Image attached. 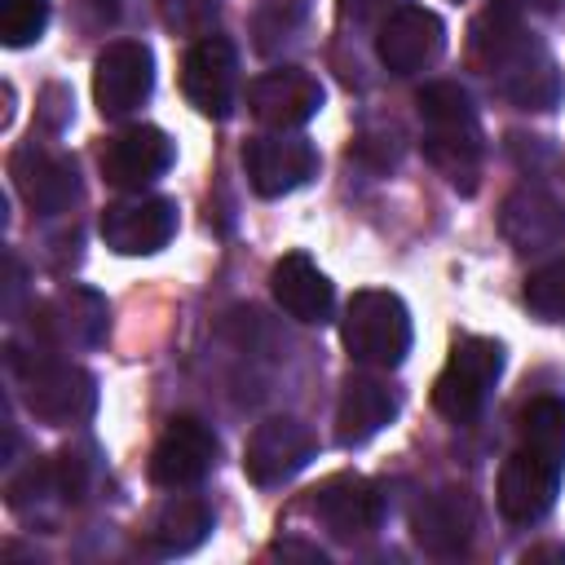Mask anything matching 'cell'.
<instances>
[{"label": "cell", "instance_id": "obj_29", "mask_svg": "<svg viewBox=\"0 0 565 565\" xmlns=\"http://www.w3.org/2000/svg\"><path fill=\"white\" fill-rule=\"evenodd\" d=\"M40 106H44V110H40V115H44V124L57 132V128L66 124V115H71V93H66L62 84H49V88L40 93Z\"/></svg>", "mask_w": 565, "mask_h": 565}, {"label": "cell", "instance_id": "obj_28", "mask_svg": "<svg viewBox=\"0 0 565 565\" xmlns=\"http://www.w3.org/2000/svg\"><path fill=\"white\" fill-rule=\"evenodd\" d=\"M340 4V18L353 22V26H371V22H384L393 18L406 0H335Z\"/></svg>", "mask_w": 565, "mask_h": 565}, {"label": "cell", "instance_id": "obj_30", "mask_svg": "<svg viewBox=\"0 0 565 565\" xmlns=\"http://www.w3.org/2000/svg\"><path fill=\"white\" fill-rule=\"evenodd\" d=\"M534 561H561L565 565V547H530L525 552V565H534Z\"/></svg>", "mask_w": 565, "mask_h": 565}, {"label": "cell", "instance_id": "obj_13", "mask_svg": "<svg viewBox=\"0 0 565 565\" xmlns=\"http://www.w3.org/2000/svg\"><path fill=\"white\" fill-rule=\"evenodd\" d=\"M309 459H313V433L291 415H274L256 424L243 446V472L252 486H282Z\"/></svg>", "mask_w": 565, "mask_h": 565}, {"label": "cell", "instance_id": "obj_16", "mask_svg": "<svg viewBox=\"0 0 565 565\" xmlns=\"http://www.w3.org/2000/svg\"><path fill=\"white\" fill-rule=\"evenodd\" d=\"M446 49V26L424 4H402L393 18L380 22L375 53L393 75H419L428 71Z\"/></svg>", "mask_w": 565, "mask_h": 565}, {"label": "cell", "instance_id": "obj_12", "mask_svg": "<svg viewBox=\"0 0 565 565\" xmlns=\"http://www.w3.org/2000/svg\"><path fill=\"white\" fill-rule=\"evenodd\" d=\"M216 463V433L199 415H177L150 450V481L159 490H185Z\"/></svg>", "mask_w": 565, "mask_h": 565}, {"label": "cell", "instance_id": "obj_24", "mask_svg": "<svg viewBox=\"0 0 565 565\" xmlns=\"http://www.w3.org/2000/svg\"><path fill=\"white\" fill-rule=\"evenodd\" d=\"M521 446L543 455L547 463L565 468V397H534L525 411H521Z\"/></svg>", "mask_w": 565, "mask_h": 565}, {"label": "cell", "instance_id": "obj_25", "mask_svg": "<svg viewBox=\"0 0 565 565\" xmlns=\"http://www.w3.org/2000/svg\"><path fill=\"white\" fill-rule=\"evenodd\" d=\"M49 26V0H0V40L9 49H26Z\"/></svg>", "mask_w": 565, "mask_h": 565}, {"label": "cell", "instance_id": "obj_15", "mask_svg": "<svg viewBox=\"0 0 565 565\" xmlns=\"http://www.w3.org/2000/svg\"><path fill=\"white\" fill-rule=\"evenodd\" d=\"M247 106L265 128L291 132L322 110V84L305 66H274L247 84Z\"/></svg>", "mask_w": 565, "mask_h": 565}, {"label": "cell", "instance_id": "obj_10", "mask_svg": "<svg viewBox=\"0 0 565 565\" xmlns=\"http://www.w3.org/2000/svg\"><path fill=\"white\" fill-rule=\"evenodd\" d=\"M154 88V57L137 40H115L93 62V97L106 119L132 115Z\"/></svg>", "mask_w": 565, "mask_h": 565}, {"label": "cell", "instance_id": "obj_1", "mask_svg": "<svg viewBox=\"0 0 565 565\" xmlns=\"http://www.w3.org/2000/svg\"><path fill=\"white\" fill-rule=\"evenodd\" d=\"M468 62L516 110H552L565 93L552 53L525 31L516 0H490L468 26Z\"/></svg>", "mask_w": 565, "mask_h": 565}, {"label": "cell", "instance_id": "obj_21", "mask_svg": "<svg viewBox=\"0 0 565 565\" xmlns=\"http://www.w3.org/2000/svg\"><path fill=\"white\" fill-rule=\"evenodd\" d=\"M269 291H274L278 309L291 313L305 327H322L331 318V309H335V291H331L327 274L305 252H287L282 260H274Z\"/></svg>", "mask_w": 565, "mask_h": 565}, {"label": "cell", "instance_id": "obj_6", "mask_svg": "<svg viewBox=\"0 0 565 565\" xmlns=\"http://www.w3.org/2000/svg\"><path fill=\"white\" fill-rule=\"evenodd\" d=\"M102 243L119 256H150L159 247H168V238L177 234V203L163 194H132V199H115L102 207Z\"/></svg>", "mask_w": 565, "mask_h": 565}, {"label": "cell", "instance_id": "obj_4", "mask_svg": "<svg viewBox=\"0 0 565 565\" xmlns=\"http://www.w3.org/2000/svg\"><path fill=\"white\" fill-rule=\"evenodd\" d=\"M340 340H344L349 358L362 366H375V371L402 366L411 353V313H406L402 296L380 291V287L353 291L344 305V318H340Z\"/></svg>", "mask_w": 565, "mask_h": 565}, {"label": "cell", "instance_id": "obj_27", "mask_svg": "<svg viewBox=\"0 0 565 565\" xmlns=\"http://www.w3.org/2000/svg\"><path fill=\"white\" fill-rule=\"evenodd\" d=\"M49 468H53V494H57V499H66V503L84 499V486H88V463H84L75 450L53 455V459H49Z\"/></svg>", "mask_w": 565, "mask_h": 565}, {"label": "cell", "instance_id": "obj_7", "mask_svg": "<svg viewBox=\"0 0 565 565\" xmlns=\"http://www.w3.org/2000/svg\"><path fill=\"white\" fill-rule=\"evenodd\" d=\"M106 327H110V305L106 296H97L93 287H62L57 296L40 300L35 313H31V331L40 344L49 349H93L106 340Z\"/></svg>", "mask_w": 565, "mask_h": 565}, {"label": "cell", "instance_id": "obj_17", "mask_svg": "<svg viewBox=\"0 0 565 565\" xmlns=\"http://www.w3.org/2000/svg\"><path fill=\"white\" fill-rule=\"evenodd\" d=\"M168 163H172V137L163 128H154V124L119 128L102 146V177H106V185L128 190V194L150 185L154 177H163Z\"/></svg>", "mask_w": 565, "mask_h": 565}, {"label": "cell", "instance_id": "obj_20", "mask_svg": "<svg viewBox=\"0 0 565 565\" xmlns=\"http://www.w3.org/2000/svg\"><path fill=\"white\" fill-rule=\"evenodd\" d=\"M499 230L516 252H547L565 243V207L543 185H516L499 207Z\"/></svg>", "mask_w": 565, "mask_h": 565}, {"label": "cell", "instance_id": "obj_22", "mask_svg": "<svg viewBox=\"0 0 565 565\" xmlns=\"http://www.w3.org/2000/svg\"><path fill=\"white\" fill-rule=\"evenodd\" d=\"M397 415V393L375 375H349L335 406V441L344 450L366 446Z\"/></svg>", "mask_w": 565, "mask_h": 565}, {"label": "cell", "instance_id": "obj_11", "mask_svg": "<svg viewBox=\"0 0 565 565\" xmlns=\"http://www.w3.org/2000/svg\"><path fill=\"white\" fill-rule=\"evenodd\" d=\"M9 177H13V190L22 194V203L35 216H57V212H66L79 199L75 163L66 154L40 146V141H22L9 154Z\"/></svg>", "mask_w": 565, "mask_h": 565}, {"label": "cell", "instance_id": "obj_5", "mask_svg": "<svg viewBox=\"0 0 565 565\" xmlns=\"http://www.w3.org/2000/svg\"><path fill=\"white\" fill-rule=\"evenodd\" d=\"M503 375V344L490 335H463L450 349V362L433 380V406L450 424H472Z\"/></svg>", "mask_w": 565, "mask_h": 565}, {"label": "cell", "instance_id": "obj_2", "mask_svg": "<svg viewBox=\"0 0 565 565\" xmlns=\"http://www.w3.org/2000/svg\"><path fill=\"white\" fill-rule=\"evenodd\" d=\"M419 124H424V159L446 177L450 190L477 194L481 185V119L463 84L455 79H433L415 93Z\"/></svg>", "mask_w": 565, "mask_h": 565}, {"label": "cell", "instance_id": "obj_18", "mask_svg": "<svg viewBox=\"0 0 565 565\" xmlns=\"http://www.w3.org/2000/svg\"><path fill=\"white\" fill-rule=\"evenodd\" d=\"M561 472L556 463H547L543 455L534 450H512L499 468V512L512 521V525H534L547 516V508L556 503V486H561Z\"/></svg>", "mask_w": 565, "mask_h": 565}, {"label": "cell", "instance_id": "obj_3", "mask_svg": "<svg viewBox=\"0 0 565 565\" xmlns=\"http://www.w3.org/2000/svg\"><path fill=\"white\" fill-rule=\"evenodd\" d=\"M9 371H13L22 406L49 428L84 424L97 411V380L66 358L22 353L18 344H9Z\"/></svg>", "mask_w": 565, "mask_h": 565}, {"label": "cell", "instance_id": "obj_9", "mask_svg": "<svg viewBox=\"0 0 565 565\" xmlns=\"http://www.w3.org/2000/svg\"><path fill=\"white\" fill-rule=\"evenodd\" d=\"M243 168H247V181L260 199H282L300 185L313 181L318 172V150L309 137H296V132H265V137H252L243 146Z\"/></svg>", "mask_w": 565, "mask_h": 565}, {"label": "cell", "instance_id": "obj_26", "mask_svg": "<svg viewBox=\"0 0 565 565\" xmlns=\"http://www.w3.org/2000/svg\"><path fill=\"white\" fill-rule=\"evenodd\" d=\"M525 305L539 318H565V256H552L525 278Z\"/></svg>", "mask_w": 565, "mask_h": 565}, {"label": "cell", "instance_id": "obj_23", "mask_svg": "<svg viewBox=\"0 0 565 565\" xmlns=\"http://www.w3.org/2000/svg\"><path fill=\"white\" fill-rule=\"evenodd\" d=\"M207 530H212L207 503L194 499V494H172V499H163L154 508L150 530H146V543L154 552H163V556H185V552H194L207 539Z\"/></svg>", "mask_w": 565, "mask_h": 565}, {"label": "cell", "instance_id": "obj_19", "mask_svg": "<svg viewBox=\"0 0 565 565\" xmlns=\"http://www.w3.org/2000/svg\"><path fill=\"white\" fill-rule=\"evenodd\" d=\"M472 525H477V508H472L468 490H459V486L424 494L411 512V539L428 556H459L472 539Z\"/></svg>", "mask_w": 565, "mask_h": 565}, {"label": "cell", "instance_id": "obj_14", "mask_svg": "<svg viewBox=\"0 0 565 565\" xmlns=\"http://www.w3.org/2000/svg\"><path fill=\"white\" fill-rule=\"evenodd\" d=\"M313 516L340 543H353L384 521V494L362 472H335L313 490Z\"/></svg>", "mask_w": 565, "mask_h": 565}, {"label": "cell", "instance_id": "obj_8", "mask_svg": "<svg viewBox=\"0 0 565 565\" xmlns=\"http://www.w3.org/2000/svg\"><path fill=\"white\" fill-rule=\"evenodd\" d=\"M181 93L207 119H225L234 110L238 57H234V44L225 35H203V40H194L185 49V57H181Z\"/></svg>", "mask_w": 565, "mask_h": 565}]
</instances>
